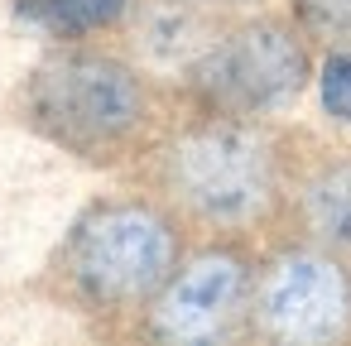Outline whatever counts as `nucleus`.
Segmentation results:
<instances>
[{"label": "nucleus", "instance_id": "obj_1", "mask_svg": "<svg viewBox=\"0 0 351 346\" xmlns=\"http://www.w3.org/2000/svg\"><path fill=\"white\" fill-rule=\"evenodd\" d=\"M145 183L183 226L245 236L284 212L293 159L265 121L193 111L145 149Z\"/></svg>", "mask_w": 351, "mask_h": 346}, {"label": "nucleus", "instance_id": "obj_2", "mask_svg": "<svg viewBox=\"0 0 351 346\" xmlns=\"http://www.w3.org/2000/svg\"><path fill=\"white\" fill-rule=\"evenodd\" d=\"M183 260V221L154 197H101L58 240L44 288L82 317H130Z\"/></svg>", "mask_w": 351, "mask_h": 346}, {"label": "nucleus", "instance_id": "obj_3", "mask_svg": "<svg viewBox=\"0 0 351 346\" xmlns=\"http://www.w3.org/2000/svg\"><path fill=\"white\" fill-rule=\"evenodd\" d=\"M20 111L34 135L97 169L135 159L164 135L154 82L130 58L101 49H63L44 58L20 92Z\"/></svg>", "mask_w": 351, "mask_h": 346}, {"label": "nucleus", "instance_id": "obj_4", "mask_svg": "<svg viewBox=\"0 0 351 346\" xmlns=\"http://www.w3.org/2000/svg\"><path fill=\"white\" fill-rule=\"evenodd\" d=\"M308 77H313V53L298 25L245 20L217 34L183 68V97L193 111L265 121L289 101H298Z\"/></svg>", "mask_w": 351, "mask_h": 346}, {"label": "nucleus", "instance_id": "obj_5", "mask_svg": "<svg viewBox=\"0 0 351 346\" xmlns=\"http://www.w3.org/2000/svg\"><path fill=\"white\" fill-rule=\"evenodd\" d=\"M250 336L279 346L351 341V264L322 245H289L255 269Z\"/></svg>", "mask_w": 351, "mask_h": 346}, {"label": "nucleus", "instance_id": "obj_6", "mask_svg": "<svg viewBox=\"0 0 351 346\" xmlns=\"http://www.w3.org/2000/svg\"><path fill=\"white\" fill-rule=\"evenodd\" d=\"M255 269L260 264L241 245L193 250L140 312V336L164 346H207L241 336L250 327Z\"/></svg>", "mask_w": 351, "mask_h": 346}, {"label": "nucleus", "instance_id": "obj_7", "mask_svg": "<svg viewBox=\"0 0 351 346\" xmlns=\"http://www.w3.org/2000/svg\"><path fill=\"white\" fill-rule=\"evenodd\" d=\"M284 212L308 245L351 260V154H322L293 169Z\"/></svg>", "mask_w": 351, "mask_h": 346}, {"label": "nucleus", "instance_id": "obj_8", "mask_svg": "<svg viewBox=\"0 0 351 346\" xmlns=\"http://www.w3.org/2000/svg\"><path fill=\"white\" fill-rule=\"evenodd\" d=\"M293 25L327 53H351V0H293Z\"/></svg>", "mask_w": 351, "mask_h": 346}, {"label": "nucleus", "instance_id": "obj_9", "mask_svg": "<svg viewBox=\"0 0 351 346\" xmlns=\"http://www.w3.org/2000/svg\"><path fill=\"white\" fill-rule=\"evenodd\" d=\"M34 15H44L53 29L63 34H87V29H106L116 25L135 0H25Z\"/></svg>", "mask_w": 351, "mask_h": 346}, {"label": "nucleus", "instance_id": "obj_10", "mask_svg": "<svg viewBox=\"0 0 351 346\" xmlns=\"http://www.w3.org/2000/svg\"><path fill=\"white\" fill-rule=\"evenodd\" d=\"M322 106L332 121H351V53H332L322 68Z\"/></svg>", "mask_w": 351, "mask_h": 346}, {"label": "nucleus", "instance_id": "obj_11", "mask_svg": "<svg viewBox=\"0 0 351 346\" xmlns=\"http://www.w3.org/2000/svg\"><path fill=\"white\" fill-rule=\"evenodd\" d=\"M178 5H197V10H245L255 0H178Z\"/></svg>", "mask_w": 351, "mask_h": 346}]
</instances>
